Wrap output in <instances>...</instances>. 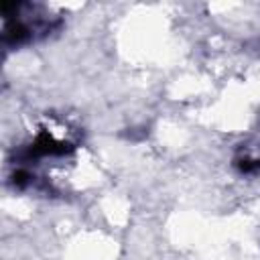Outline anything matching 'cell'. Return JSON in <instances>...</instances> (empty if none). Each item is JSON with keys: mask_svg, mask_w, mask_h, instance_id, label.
<instances>
[{"mask_svg": "<svg viewBox=\"0 0 260 260\" xmlns=\"http://www.w3.org/2000/svg\"><path fill=\"white\" fill-rule=\"evenodd\" d=\"M238 167H240V171H244V173H260V158H254V160H250V158L240 160Z\"/></svg>", "mask_w": 260, "mask_h": 260, "instance_id": "obj_1", "label": "cell"}, {"mask_svg": "<svg viewBox=\"0 0 260 260\" xmlns=\"http://www.w3.org/2000/svg\"><path fill=\"white\" fill-rule=\"evenodd\" d=\"M28 179H30V175H28L26 171H16V173H14V185H16V187H24V185L28 183Z\"/></svg>", "mask_w": 260, "mask_h": 260, "instance_id": "obj_2", "label": "cell"}]
</instances>
